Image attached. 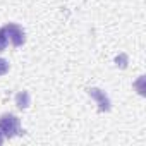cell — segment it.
I'll return each instance as SVG.
<instances>
[{
  "label": "cell",
  "mask_w": 146,
  "mask_h": 146,
  "mask_svg": "<svg viewBox=\"0 0 146 146\" xmlns=\"http://www.w3.org/2000/svg\"><path fill=\"white\" fill-rule=\"evenodd\" d=\"M86 91H88V95L96 102V105H98V112H108V110L112 108L110 98H108V95H107L105 91H102L100 88H88Z\"/></svg>",
  "instance_id": "obj_3"
},
{
  "label": "cell",
  "mask_w": 146,
  "mask_h": 146,
  "mask_svg": "<svg viewBox=\"0 0 146 146\" xmlns=\"http://www.w3.org/2000/svg\"><path fill=\"white\" fill-rule=\"evenodd\" d=\"M0 132L4 134V137H9V139L23 134L19 119L14 113H4L0 117Z\"/></svg>",
  "instance_id": "obj_1"
},
{
  "label": "cell",
  "mask_w": 146,
  "mask_h": 146,
  "mask_svg": "<svg viewBox=\"0 0 146 146\" xmlns=\"http://www.w3.org/2000/svg\"><path fill=\"white\" fill-rule=\"evenodd\" d=\"M9 72V62L5 58H0V76H4Z\"/></svg>",
  "instance_id": "obj_6"
},
{
  "label": "cell",
  "mask_w": 146,
  "mask_h": 146,
  "mask_svg": "<svg viewBox=\"0 0 146 146\" xmlns=\"http://www.w3.org/2000/svg\"><path fill=\"white\" fill-rule=\"evenodd\" d=\"M29 102H31V98H29V93L28 91H19L16 95V105H17V108H21V110L28 108L29 107Z\"/></svg>",
  "instance_id": "obj_4"
},
{
  "label": "cell",
  "mask_w": 146,
  "mask_h": 146,
  "mask_svg": "<svg viewBox=\"0 0 146 146\" xmlns=\"http://www.w3.org/2000/svg\"><path fill=\"white\" fill-rule=\"evenodd\" d=\"M7 43H9V38L5 35V29L0 28V52H4L7 48Z\"/></svg>",
  "instance_id": "obj_5"
},
{
  "label": "cell",
  "mask_w": 146,
  "mask_h": 146,
  "mask_svg": "<svg viewBox=\"0 0 146 146\" xmlns=\"http://www.w3.org/2000/svg\"><path fill=\"white\" fill-rule=\"evenodd\" d=\"M4 29H5V35H7L9 41H11L14 46H23V45L26 43V33H24V29H23L19 24L9 23V24L4 26Z\"/></svg>",
  "instance_id": "obj_2"
},
{
  "label": "cell",
  "mask_w": 146,
  "mask_h": 146,
  "mask_svg": "<svg viewBox=\"0 0 146 146\" xmlns=\"http://www.w3.org/2000/svg\"><path fill=\"white\" fill-rule=\"evenodd\" d=\"M2 143H4V134L0 132V144H2Z\"/></svg>",
  "instance_id": "obj_7"
}]
</instances>
